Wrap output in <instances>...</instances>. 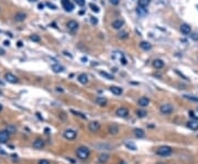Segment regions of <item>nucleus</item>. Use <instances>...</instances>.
Here are the masks:
<instances>
[{"label": "nucleus", "mask_w": 198, "mask_h": 164, "mask_svg": "<svg viewBox=\"0 0 198 164\" xmlns=\"http://www.w3.org/2000/svg\"><path fill=\"white\" fill-rule=\"evenodd\" d=\"M134 135L139 138V139H141V138H144V135H145V132H144L143 129H134L133 131Z\"/></svg>", "instance_id": "b1692460"}, {"label": "nucleus", "mask_w": 198, "mask_h": 164, "mask_svg": "<svg viewBox=\"0 0 198 164\" xmlns=\"http://www.w3.org/2000/svg\"><path fill=\"white\" fill-rule=\"evenodd\" d=\"M30 40L31 41H33V42H40L41 41V39H40V36L39 35H36V34H32L31 36H30Z\"/></svg>", "instance_id": "7c9ffc66"}, {"label": "nucleus", "mask_w": 198, "mask_h": 164, "mask_svg": "<svg viewBox=\"0 0 198 164\" xmlns=\"http://www.w3.org/2000/svg\"><path fill=\"white\" fill-rule=\"evenodd\" d=\"M95 103L97 105H99V106H101V107H104V106L107 105L108 100H107V98H105V97H97V98L95 99Z\"/></svg>", "instance_id": "dca6fc26"}, {"label": "nucleus", "mask_w": 198, "mask_h": 164, "mask_svg": "<svg viewBox=\"0 0 198 164\" xmlns=\"http://www.w3.org/2000/svg\"><path fill=\"white\" fill-rule=\"evenodd\" d=\"M52 70H53L54 73H61V72L65 70V67L59 64H54L52 65Z\"/></svg>", "instance_id": "5701e85b"}, {"label": "nucleus", "mask_w": 198, "mask_h": 164, "mask_svg": "<svg viewBox=\"0 0 198 164\" xmlns=\"http://www.w3.org/2000/svg\"><path fill=\"white\" fill-rule=\"evenodd\" d=\"M153 66L155 68H162L164 66V62L162 60H154L153 61Z\"/></svg>", "instance_id": "a878e982"}, {"label": "nucleus", "mask_w": 198, "mask_h": 164, "mask_svg": "<svg viewBox=\"0 0 198 164\" xmlns=\"http://www.w3.org/2000/svg\"><path fill=\"white\" fill-rule=\"evenodd\" d=\"M30 1H35V0H30Z\"/></svg>", "instance_id": "864d4df0"}, {"label": "nucleus", "mask_w": 198, "mask_h": 164, "mask_svg": "<svg viewBox=\"0 0 198 164\" xmlns=\"http://www.w3.org/2000/svg\"><path fill=\"white\" fill-rule=\"evenodd\" d=\"M88 129L90 132H97L100 129V124L98 121H91L88 124Z\"/></svg>", "instance_id": "9d476101"}, {"label": "nucleus", "mask_w": 198, "mask_h": 164, "mask_svg": "<svg viewBox=\"0 0 198 164\" xmlns=\"http://www.w3.org/2000/svg\"><path fill=\"white\" fill-rule=\"evenodd\" d=\"M76 156L78 158L79 160H86L89 158V155H90V150L87 148V147H84V145H82V147H79L76 149Z\"/></svg>", "instance_id": "f257e3e1"}, {"label": "nucleus", "mask_w": 198, "mask_h": 164, "mask_svg": "<svg viewBox=\"0 0 198 164\" xmlns=\"http://www.w3.org/2000/svg\"><path fill=\"white\" fill-rule=\"evenodd\" d=\"M137 12H138L139 15H141V17H145V15H148V9H146V7H141V6H138Z\"/></svg>", "instance_id": "a211bd4d"}, {"label": "nucleus", "mask_w": 198, "mask_h": 164, "mask_svg": "<svg viewBox=\"0 0 198 164\" xmlns=\"http://www.w3.org/2000/svg\"><path fill=\"white\" fill-rule=\"evenodd\" d=\"M119 39H127L128 38V32H121L119 33Z\"/></svg>", "instance_id": "72a5a7b5"}, {"label": "nucleus", "mask_w": 198, "mask_h": 164, "mask_svg": "<svg viewBox=\"0 0 198 164\" xmlns=\"http://www.w3.org/2000/svg\"><path fill=\"white\" fill-rule=\"evenodd\" d=\"M63 137L66 140H74L77 137V132L74 129H66L63 132Z\"/></svg>", "instance_id": "7ed1b4c3"}, {"label": "nucleus", "mask_w": 198, "mask_h": 164, "mask_svg": "<svg viewBox=\"0 0 198 164\" xmlns=\"http://www.w3.org/2000/svg\"><path fill=\"white\" fill-rule=\"evenodd\" d=\"M109 159H110V155L108 153H101L98 156V162L100 164H105L108 162Z\"/></svg>", "instance_id": "ddd939ff"}, {"label": "nucleus", "mask_w": 198, "mask_h": 164, "mask_svg": "<svg viewBox=\"0 0 198 164\" xmlns=\"http://www.w3.org/2000/svg\"><path fill=\"white\" fill-rule=\"evenodd\" d=\"M46 5L49 6L50 8H53V9H56V7H55L54 5H52V3H50V2H47V3H46Z\"/></svg>", "instance_id": "79ce46f5"}, {"label": "nucleus", "mask_w": 198, "mask_h": 164, "mask_svg": "<svg viewBox=\"0 0 198 164\" xmlns=\"http://www.w3.org/2000/svg\"><path fill=\"white\" fill-rule=\"evenodd\" d=\"M5 45H7V46H8V45H10V42H9V41H5Z\"/></svg>", "instance_id": "09e8293b"}, {"label": "nucleus", "mask_w": 198, "mask_h": 164, "mask_svg": "<svg viewBox=\"0 0 198 164\" xmlns=\"http://www.w3.org/2000/svg\"><path fill=\"white\" fill-rule=\"evenodd\" d=\"M151 0H139L138 1V6H141V7H148V3H150Z\"/></svg>", "instance_id": "c85d7f7f"}, {"label": "nucleus", "mask_w": 198, "mask_h": 164, "mask_svg": "<svg viewBox=\"0 0 198 164\" xmlns=\"http://www.w3.org/2000/svg\"><path fill=\"white\" fill-rule=\"evenodd\" d=\"M62 7L65 9V11H68V12L74 10V5L72 3L70 0H62Z\"/></svg>", "instance_id": "0eeeda50"}, {"label": "nucleus", "mask_w": 198, "mask_h": 164, "mask_svg": "<svg viewBox=\"0 0 198 164\" xmlns=\"http://www.w3.org/2000/svg\"><path fill=\"white\" fill-rule=\"evenodd\" d=\"M89 8L91 9V11H94L95 13H98L99 11H100L99 7H98V6H96L95 3H89Z\"/></svg>", "instance_id": "bb28decb"}, {"label": "nucleus", "mask_w": 198, "mask_h": 164, "mask_svg": "<svg viewBox=\"0 0 198 164\" xmlns=\"http://www.w3.org/2000/svg\"><path fill=\"white\" fill-rule=\"evenodd\" d=\"M38 8H39V9H41V10H42V9L44 8V5H43V3H39V6H38Z\"/></svg>", "instance_id": "a18cd8bd"}, {"label": "nucleus", "mask_w": 198, "mask_h": 164, "mask_svg": "<svg viewBox=\"0 0 198 164\" xmlns=\"http://www.w3.org/2000/svg\"><path fill=\"white\" fill-rule=\"evenodd\" d=\"M10 139V133L7 130H1L0 131V143H7Z\"/></svg>", "instance_id": "39448f33"}, {"label": "nucleus", "mask_w": 198, "mask_h": 164, "mask_svg": "<svg viewBox=\"0 0 198 164\" xmlns=\"http://www.w3.org/2000/svg\"><path fill=\"white\" fill-rule=\"evenodd\" d=\"M18 46H19V47H21V46H22V42H21V41H19V42H18Z\"/></svg>", "instance_id": "de8ad7c7"}, {"label": "nucleus", "mask_w": 198, "mask_h": 164, "mask_svg": "<svg viewBox=\"0 0 198 164\" xmlns=\"http://www.w3.org/2000/svg\"><path fill=\"white\" fill-rule=\"evenodd\" d=\"M5 80L8 82V83H11V84H17L19 80H18V77L13 75L12 73H6L5 74Z\"/></svg>", "instance_id": "423d86ee"}, {"label": "nucleus", "mask_w": 198, "mask_h": 164, "mask_svg": "<svg viewBox=\"0 0 198 164\" xmlns=\"http://www.w3.org/2000/svg\"><path fill=\"white\" fill-rule=\"evenodd\" d=\"M192 39H193V40H198V35L196 34V33H194V34H192Z\"/></svg>", "instance_id": "a19ab883"}, {"label": "nucleus", "mask_w": 198, "mask_h": 164, "mask_svg": "<svg viewBox=\"0 0 198 164\" xmlns=\"http://www.w3.org/2000/svg\"><path fill=\"white\" fill-rule=\"evenodd\" d=\"M125 147H127V148H129V149H132L133 151H135V150H137V147H135L134 144H132V143H128V142H127V143H125Z\"/></svg>", "instance_id": "f704fd0d"}, {"label": "nucleus", "mask_w": 198, "mask_h": 164, "mask_svg": "<svg viewBox=\"0 0 198 164\" xmlns=\"http://www.w3.org/2000/svg\"><path fill=\"white\" fill-rule=\"evenodd\" d=\"M187 127L189 129L192 130H198V122L197 121H194V120H190V121H188L187 122Z\"/></svg>", "instance_id": "393cba45"}, {"label": "nucleus", "mask_w": 198, "mask_h": 164, "mask_svg": "<svg viewBox=\"0 0 198 164\" xmlns=\"http://www.w3.org/2000/svg\"><path fill=\"white\" fill-rule=\"evenodd\" d=\"M110 91L114 95H121L123 90H122L121 87H118V86H111V87H110Z\"/></svg>", "instance_id": "4be33fe9"}, {"label": "nucleus", "mask_w": 198, "mask_h": 164, "mask_svg": "<svg viewBox=\"0 0 198 164\" xmlns=\"http://www.w3.org/2000/svg\"><path fill=\"white\" fill-rule=\"evenodd\" d=\"M82 61H83V62H85V61L87 62V59H86V57H83V59H82Z\"/></svg>", "instance_id": "8fccbe9b"}, {"label": "nucleus", "mask_w": 198, "mask_h": 164, "mask_svg": "<svg viewBox=\"0 0 198 164\" xmlns=\"http://www.w3.org/2000/svg\"><path fill=\"white\" fill-rule=\"evenodd\" d=\"M148 104H150V99H148V97H141L140 99L138 100V105L140 107H148Z\"/></svg>", "instance_id": "2eb2a0df"}, {"label": "nucleus", "mask_w": 198, "mask_h": 164, "mask_svg": "<svg viewBox=\"0 0 198 164\" xmlns=\"http://www.w3.org/2000/svg\"><path fill=\"white\" fill-rule=\"evenodd\" d=\"M189 114H190V117H193V118H195V119H197V117L195 116V114H194L193 111H189Z\"/></svg>", "instance_id": "c03bdc74"}, {"label": "nucleus", "mask_w": 198, "mask_h": 164, "mask_svg": "<svg viewBox=\"0 0 198 164\" xmlns=\"http://www.w3.org/2000/svg\"><path fill=\"white\" fill-rule=\"evenodd\" d=\"M160 111L163 114H171L173 112V106L169 104H163L160 107Z\"/></svg>", "instance_id": "20e7f679"}, {"label": "nucleus", "mask_w": 198, "mask_h": 164, "mask_svg": "<svg viewBox=\"0 0 198 164\" xmlns=\"http://www.w3.org/2000/svg\"><path fill=\"white\" fill-rule=\"evenodd\" d=\"M33 148L36 150H41V149H43L44 148V145H45V142H44V140L43 139H40V138H38V139H35L34 141H33Z\"/></svg>", "instance_id": "1a4fd4ad"}, {"label": "nucleus", "mask_w": 198, "mask_h": 164, "mask_svg": "<svg viewBox=\"0 0 198 164\" xmlns=\"http://www.w3.org/2000/svg\"><path fill=\"white\" fill-rule=\"evenodd\" d=\"M63 53H64V55H66V56H68V57H70V59H72V57H73V56H72V55L69 54L68 52H66V51H64V52H63Z\"/></svg>", "instance_id": "37998d69"}, {"label": "nucleus", "mask_w": 198, "mask_h": 164, "mask_svg": "<svg viewBox=\"0 0 198 164\" xmlns=\"http://www.w3.org/2000/svg\"><path fill=\"white\" fill-rule=\"evenodd\" d=\"M25 18H26V15H25L24 12H18V13H15V20L18 21V22L24 21Z\"/></svg>", "instance_id": "aec40b11"}, {"label": "nucleus", "mask_w": 198, "mask_h": 164, "mask_svg": "<svg viewBox=\"0 0 198 164\" xmlns=\"http://www.w3.org/2000/svg\"><path fill=\"white\" fill-rule=\"evenodd\" d=\"M75 2H76L78 6H80V7H84L85 3H86V1H85V0H75Z\"/></svg>", "instance_id": "c9c22d12"}, {"label": "nucleus", "mask_w": 198, "mask_h": 164, "mask_svg": "<svg viewBox=\"0 0 198 164\" xmlns=\"http://www.w3.org/2000/svg\"><path fill=\"white\" fill-rule=\"evenodd\" d=\"M172 153H173V150L171 147H167V145H162L156 150V154L160 156H169Z\"/></svg>", "instance_id": "f03ea898"}, {"label": "nucleus", "mask_w": 198, "mask_h": 164, "mask_svg": "<svg viewBox=\"0 0 198 164\" xmlns=\"http://www.w3.org/2000/svg\"><path fill=\"white\" fill-rule=\"evenodd\" d=\"M5 53H6V52H5V50L0 47V55H3V54H5Z\"/></svg>", "instance_id": "49530a36"}, {"label": "nucleus", "mask_w": 198, "mask_h": 164, "mask_svg": "<svg viewBox=\"0 0 198 164\" xmlns=\"http://www.w3.org/2000/svg\"><path fill=\"white\" fill-rule=\"evenodd\" d=\"M90 22H91L93 24H97V23H98V19L95 18V17H90Z\"/></svg>", "instance_id": "e433bc0d"}, {"label": "nucleus", "mask_w": 198, "mask_h": 164, "mask_svg": "<svg viewBox=\"0 0 198 164\" xmlns=\"http://www.w3.org/2000/svg\"><path fill=\"white\" fill-rule=\"evenodd\" d=\"M108 132L110 134H112V135H116V134H118V132H119L118 124H110V126H109V128H108Z\"/></svg>", "instance_id": "4468645a"}, {"label": "nucleus", "mask_w": 198, "mask_h": 164, "mask_svg": "<svg viewBox=\"0 0 198 164\" xmlns=\"http://www.w3.org/2000/svg\"><path fill=\"white\" fill-rule=\"evenodd\" d=\"M39 164H50V161H47V160H40L39 161Z\"/></svg>", "instance_id": "4c0bfd02"}, {"label": "nucleus", "mask_w": 198, "mask_h": 164, "mask_svg": "<svg viewBox=\"0 0 198 164\" xmlns=\"http://www.w3.org/2000/svg\"><path fill=\"white\" fill-rule=\"evenodd\" d=\"M124 25V21L121 20V19H118V20H114L112 23H111V27L116 29V30H120L122 27Z\"/></svg>", "instance_id": "f8f14e48"}, {"label": "nucleus", "mask_w": 198, "mask_h": 164, "mask_svg": "<svg viewBox=\"0 0 198 164\" xmlns=\"http://www.w3.org/2000/svg\"><path fill=\"white\" fill-rule=\"evenodd\" d=\"M70 111H72V114H76V116H78V117L83 118V119H86V116H84V114H82V112H77V111H75V110H70Z\"/></svg>", "instance_id": "473e14b6"}, {"label": "nucleus", "mask_w": 198, "mask_h": 164, "mask_svg": "<svg viewBox=\"0 0 198 164\" xmlns=\"http://www.w3.org/2000/svg\"><path fill=\"white\" fill-rule=\"evenodd\" d=\"M116 114L120 117V118H125V117H128L129 114V110L125 108V107H120L118 109L116 110Z\"/></svg>", "instance_id": "6e6552de"}, {"label": "nucleus", "mask_w": 198, "mask_h": 164, "mask_svg": "<svg viewBox=\"0 0 198 164\" xmlns=\"http://www.w3.org/2000/svg\"><path fill=\"white\" fill-rule=\"evenodd\" d=\"M120 164H127V163H125V162H123V161H122V162H121V163H120Z\"/></svg>", "instance_id": "603ef678"}, {"label": "nucleus", "mask_w": 198, "mask_h": 164, "mask_svg": "<svg viewBox=\"0 0 198 164\" xmlns=\"http://www.w3.org/2000/svg\"><path fill=\"white\" fill-rule=\"evenodd\" d=\"M6 130H7L9 133H15V131H17V128H15V126H9V127H7Z\"/></svg>", "instance_id": "2f4dec72"}, {"label": "nucleus", "mask_w": 198, "mask_h": 164, "mask_svg": "<svg viewBox=\"0 0 198 164\" xmlns=\"http://www.w3.org/2000/svg\"><path fill=\"white\" fill-rule=\"evenodd\" d=\"M78 82L80 83V84H87L88 83V76L85 74V73H82V74L78 75Z\"/></svg>", "instance_id": "f3484780"}, {"label": "nucleus", "mask_w": 198, "mask_h": 164, "mask_svg": "<svg viewBox=\"0 0 198 164\" xmlns=\"http://www.w3.org/2000/svg\"><path fill=\"white\" fill-rule=\"evenodd\" d=\"M67 29H68L70 32H75V31L78 29V23L75 20H70L67 22Z\"/></svg>", "instance_id": "9b49d317"}, {"label": "nucleus", "mask_w": 198, "mask_h": 164, "mask_svg": "<svg viewBox=\"0 0 198 164\" xmlns=\"http://www.w3.org/2000/svg\"><path fill=\"white\" fill-rule=\"evenodd\" d=\"M99 74L101 75L102 77H105V78H107V80H114V76L112 75H110V74H108V73H106V72H100Z\"/></svg>", "instance_id": "c756f323"}, {"label": "nucleus", "mask_w": 198, "mask_h": 164, "mask_svg": "<svg viewBox=\"0 0 198 164\" xmlns=\"http://www.w3.org/2000/svg\"><path fill=\"white\" fill-rule=\"evenodd\" d=\"M140 47L144 51H150L151 49H152V45H151V43H148V42L142 41V42L140 43Z\"/></svg>", "instance_id": "412c9836"}, {"label": "nucleus", "mask_w": 198, "mask_h": 164, "mask_svg": "<svg viewBox=\"0 0 198 164\" xmlns=\"http://www.w3.org/2000/svg\"><path fill=\"white\" fill-rule=\"evenodd\" d=\"M137 116H138L139 118H144L146 114H148V112L145 111V110H137Z\"/></svg>", "instance_id": "cd10ccee"}, {"label": "nucleus", "mask_w": 198, "mask_h": 164, "mask_svg": "<svg viewBox=\"0 0 198 164\" xmlns=\"http://www.w3.org/2000/svg\"><path fill=\"white\" fill-rule=\"evenodd\" d=\"M187 99H190V100H194V101H198V98H193L192 96H185Z\"/></svg>", "instance_id": "ea45409f"}, {"label": "nucleus", "mask_w": 198, "mask_h": 164, "mask_svg": "<svg viewBox=\"0 0 198 164\" xmlns=\"http://www.w3.org/2000/svg\"><path fill=\"white\" fill-rule=\"evenodd\" d=\"M110 3L114 6H117L119 5V0H110Z\"/></svg>", "instance_id": "58836bf2"}, {"label": "nucleus", "mask_w": 198, "mask_h": 164, "mask_svg": "<svg viewBox=\"0 0 198 164\" xmlns=\"http://www.w3.org/2000/svg\"><path fill=\"white\" fill-rule=\"evenodd\" d=\"M1 110H2V105L0 104V111H1Z\"/></svg>", "instance_id": "3c124183"}, {"label": "nucleus", "mask_w": 198, "mask_h": 164, "mask_svg": "<svg viewBox=\"0 0 198 164\" xmlns=\"http://www.w3.org/2000/svg\"><path fill=\"white\" fill-rule=\"evenodd\" d=\"M190 31H192L190 27L188 24H186V23H183V24L181 25V32H182L183 34H189Z\"/></svg>", "instance_id": "6ab92c4d"}]
</instances>
